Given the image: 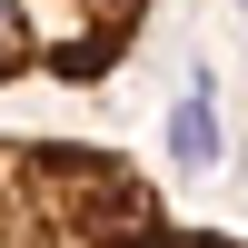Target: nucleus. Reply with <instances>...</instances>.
<instances>
[{
  "instance_id": "1",
  "label": "nucleus",
  "mask_w": 248,
  "mask_h": 248,
  "mask_svg": "<svg viewBox=\"0 0 248 248\" xmlns=\"http://www.w3.org/2000/svg\"><path fill=\"white\" fill-rule=\"evenodd\" d=\"M0 248H248L229 229H189L139 159L99 139H30L0 149Z\"/></svg>"
},
{
  "instance_id": "2",
  "label": "nucleus",
  "mask_w": 248,
  "mask_h": 248,
  "mask_svg": "<svg viewBox=\"0 0 248 248\" xmlns=\"http://www.w3.org/2000/svg\"><path fill=\"white\" fill-rule=\"evenodd\" d=\"M139 30H149V0H0V70L99 90L139 50Z\"/></svg>"
},
{
  "instance_id": "3",
  "label": "nucleus",
  "mask_w": 248,
  "mask_h": 248,
  "mask_svg": "<svg viewBox=\"0 0 248 248\" xmlns=\"http://www.w3.org/2000/svg\"><path fill=\"white\" fill-rule=\"evenodd\" d=\"M169 149L189 159V169H209V159H218V119H209V79H199V90H189V99L169 109Z\"/></svg>"
}]
</instances>
